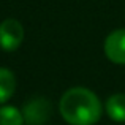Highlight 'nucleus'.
<instances>
[{
    "label": "nucleus",
    "instance_id": "5",
    "mask_svg": "<svg viewBox=\"0 0 125 125\" xmlns=\"http://www.w3.org/2000/svg\"><path fill=\"white\" fill-rule=\"evenodd\" d=\"M106 113L116 122H125V94H116L108 98Z\"/></svg>",
    "mask_w": 125,
    "mask_h": 125
},
{
    "label": "nucleus",
    "instance_id": "2",
    "mask_svg": "<svg viewBox=\"0 0 125 125\" xmlns=\"http://www.w3.org/2000/svg\"><path fill=\"white\" fill-rule=\"evenodd\" d=\"M52 106L44 97H35L24 104L22 116L24 120L30 125H44L51 117Z\"/></svg>",
    "mask_w": 125,
    "mask_h": 125
},
{
    "label": "nucleus",
    "instance_id": "6",
    "mask_svg": "<svg viewBox=\"0 0 125 125\" xmlns=\"http://www.w3.org/2000/svg\"><path fill=\"white\" fill-rule=\"evenodd\" d=\"M16 89V78L8 68H0V104L8 101Z\"/></svg>",
    "mask_w": 125,
    "mask_h": 125
},
{
    "label": "nucleus",
    "instance_id": "4",
    "mask_svg": "<svg viewBox=\"0 0 125 125\" xmlns=\"http://www.w3.org/2000/svg\"><path fill=\"white\" fill-rule=\"evenodd\" d=\"M104 54L114 63L125 65V29L114 30L106 37Z\"/></svg>",
    "mask_w": 125,
    "mask_h": 125
},
{
    "label": "nucleus",
    "instance_id": "7",
    "mask_svg": "<svg viewBox=\"0 0 125 125\" xmlns=\"http://www.w3.org/2000/svg\"><path fill=\"white\" fill-rule=\"evenodd\" d=\"M24 116L14 106H2L0 108V125H22Z\"/></svg>",
    "mask_w": 125,
    "mask_h": 125
},
{
    "label": "nucleus",
    "instance_id": "3",
    "mask_svg": "<svg viewBox=\"0 0 125 125\" xmlns=\"http://www.w3.org/2000/svg\"><path fill=\"white\" fill-rule=\"evenodd\" d=\"M24 40V27L16 19H5L0 24V48L3 51H16Z\"/></svg>",
    "mask_w": 125,
    "mask_h": 125
},
{
    "label": "nucleus",
    "instance_id": "1",
    "mask_svg": "<svg viewBox=\"0 0 125 125\" xmlns=\"http://www.w3.org/2000/svg\"><path fill=\"white\" fill-rule=\"evenodd\" d=\"M60 114L70 125H94L101 116V103L92 90L71 87L60 98Z\"/></svg>",
    "mask_w": 125,
    "mask_h": 125
}]
</instances>
